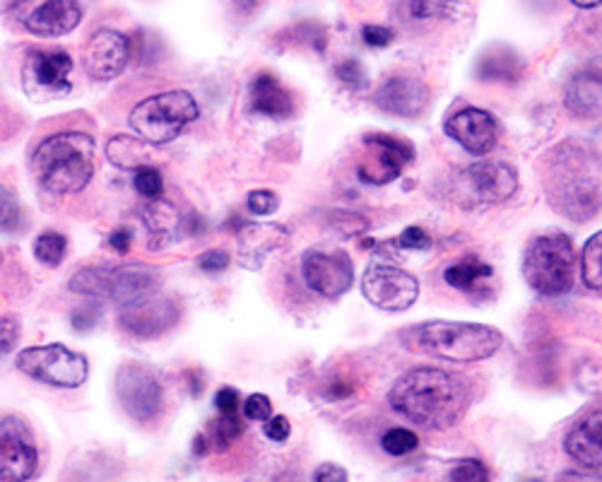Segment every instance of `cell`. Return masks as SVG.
<instances>
[{"label": "cell", "mask_w": 602, "mask_h": 482, "mask_svg": "<svg viewBox=\"0 0 602 482\" xmlns=\"http://www.w3.org/2000/svg\"><path fill=\"white\" fill-rule=\"evenodd\" d=\"M389 401L395 413L424 430H449L470 408V386L463 376L418 366L395 381Z\"/></svg>", "instance_id": "cell-1"}, {"label": "cell", "mask_w": 602, "mask_h": 482, "mask_svg": "<svg viewBox=\"0 0 602 482\" xmlns=\"http://www.w3.org/2000/svg\"><path fill=\"white\" fill-rule=\"evenodd\" d=\"M403 345L412 352L451 362H482L499 352L504 335L492 325L461 321H427L403 331Z\"/></svg>", "instance_id": "cell-2"}, {"label": "cell", "mask_w": 602, "mask_h": 482, "mask_svg": "<svg viewBox=\"0 0 602 482\" xmlns=\"http://www.w3.org/2000/svg\"><path fill=\"white\" fill-rule=\"evenodd\" d=\"M41 189L56 195L78 193L94 174V140L88 133L66 131L47 138L32 158Z\"/></svg>", "instance_id": "cell-3"}, {"label": "cell", "mask_w": 602, "mask_h": 482, "mask_svg": "<svg viewBox=\"0 0 602 482\" xmlns=\"http://www.w3.org/2000/svg\"><path fill=\"white\" fill-rule=\"evenodd\" d=\"M68 288L82 297L113 300L126 307L160 292V275H157L154 268L142 263L88 265L70 278Z\"/></svg>", "instance_id": "cell-4"}, {"label": "cell", "mask_w": 602, "mask_h": 482, "mask_svg": "<svg viewBox=\"0 0 602 482\" xmlns=\"http://www.w3.org/2000/svg\"><path fill=\"white\" fill-rule=\"evenodd\" d=\"M576 253L571 239L550 232L530 241L523 259V275L530 288L542 297H562L573 288Z\"/></svg>", "instance_id": "cell-5"}, {"label": "cell", "mask_w": 602, "mask_h": 482, "mask_svg": "<svg viewBox=\"0 0 602 482\" xmlns=\"http://www.w3.org/2000/svg\"><path fill=\"white\" fill-rule=\"evenodd\" d=\"M559 162L550 177V198L559 212L571 220L593 218L600 208L598 181L588 169V160L581 150L562 148L556 152Z\"/></svg>", "instance_id": "cell-6"}, {"label": "cell", "mask_w": 602, "mask_h": 482, "mask_svg": "<svg viewBox=\"0 0 602 482\" xmlns=\"http://www.w3.org/2000/svg\"><path fill=\"white\" fill-rule=\"evenodd\" d=\"M198 119V104L191 92L169 90L152 94L131 113L136 133L150 145H164L177 140L185 125Z\"/></svg>", "instance_id": "cell-7"}, {"label": "cell", "mask_w": 602, "mask_h": 482, "mask_svg": "<svg viewBox=\"0 0 602 482\" xmlns=\"http://www.w3.org/2000/svg\"><path fill=\"white\" fill-rule=\"evenodd\" d=\"M18 370L41 384L59 389H78L88 381L90 364L80 352L59 343L44 348H27L18 358Z\"/></svg>", "instance_id": "cell-8"}, {"label": "cell", "mask_w": 602, "mask_h": 482, "mask_svg": "<svg viewBox=\"0 0 602 482\" xmlns=\"http://www.w3.org/2000/svg\"><path fill=\"white\" fill-rule=\"evenodd\" d=\"M519 189L515 169L506 162H475L468 164L455 179L458 201L468 205H494L504 203Z\"/></svg>", "instance_id": "cell-9"}, {"label": "cell", "mask_w": 602, "mask_h": 482, "mask_svg": "<svg viewBox=\"0 0 602 482\" xmlns=\"http://www.w3.org/2000/svg\"><path fill=\"white\" fill-rule=\"evenodd\" d=\"M37 465L39 451L30 424L16 415L0 420V482H27Z\"/></svg>", "instance_id": "cell-10"}, {"label": "cell", "mask_w": 602, "mask_h": 482, "mask_svg": "<svg viewBox=\"0 0 602 482\" xmlns=\"http://www.w3.org/2000/svg\"><path fill=\"white\" fill-rule=\"evenodd\" d=\"M367 300L383 311H405L420 297V282L403 268L371 265L362 280Z\"/></svg>", "instance_id": "cell-11"}, {"label": "cell", "mask_w": 602, "mask_h": 482, "mask_svg": "<svg viewBox=\"0 0 602 482\" xmlns=\"http://www.w3.org/2000/svg\"><path fill=\"white\" fill-rule=\"evenodd\" d=\"M117 393L123 410L138 422H150L162 410V384L142 364H123L117 372Z\"/></svg>", "instance_id": "cell-12"}, {"label": "cell", "mask_w": 602, "mask_h": 482, "mask_svg": "<svg viewBox=\"0 0 602 482\" xmlns=\"http://www.w3.org/2000/svg\"><path fill=\"white\" fill-rule=\"evenodd\" d=\"M181 311L174 300L150 294L146 300L126 304L119 314V325L136 338H160L179 323Z\"/></svg>", "instance_id": "cell-13"}, {"label": "cell", "mask_w": 602, "mask_h": 482, "mask_svg": "<svg viewBox=\"0 0 602 482\" xmlns=\"http://www.w3.org/2000/svg\"><path fill=\"white\" fill-rule=\"evenodd\" d=\"M304 280L313 292L335 300L352 288L354 268L345 251H307Z\"/></svg>", "instance_id": "cell-14"}, {"label": "cell", "mask_w": 602, "mask_h": 482, "mask_svg": "<svg viewBox=\"0 0 602 482\" xmlns=\"http://www.w3.org/2000/svg\"><path fill=\"white\" fill-rule=\"evenodd\" d=\"M131 39L117 30H99L82 51V66L92 80L119 78L131 61Z\"/></svg>", "instance_id": "cell-15"}, {"label": "cell", "mask_w": 602, "mask_h": 482, "mask_svg": "<svg viewBox=\"0 0 602 482\" xmlns=\"http://www.w3.org/2000/svg\"><path fill=\"white\" fill-rule=\"evenodd\" d=\"M364 143L379 152V160L374 164H362L360 179L367 183H374V187L398 179L400 172L414 160V148L408 140L383 133H367Z\"/></svg>", "instance_id": "cell-16"}, {"label": "cell", "mask_w": 602, "mask_h": 482, "mask_svg": "<svg viewBox=\"0 0 602 482\" xmlns=\"http://www.w3.org/2000/svg\"><path fill=\"white\" fill-rule=\"evenodd\" d=\"M447 133L470 154L492 152L499 138V129L492 113H486L484 109L478 107H465L461 111H455L447 121Z\"/></svg>", "instance_id": "cell-17"}, {"label": "cell", "mask_w": 602, "mask_h": 482, "mask_svg": "<svg viewBox=\"0 0 602 482\" xmlns=\"http://www.w3.org/2000/svg\"><path fill=\"white\" fill-rule=\"evenodd\" d=\"M377 104L383 111L393 113V117L414 119L420 117L429 104V88L418 78L398 76L381 84L377 92Z\"/></svg>", "instance_id": "cell-18"}, {"label": "cell", "mask_w": 602, "mask_h": 482, "mask_svg": "<svg viewBox=\"0 0 602 482\" xmlns=\"http://www.w3.org/2000/svg\"><path fill=\"white\" fill-rule=\"evenodd\" d=\"M564 449L579 465L595 471L602 468V410H593L573 424L564 439Z\"/></svg>", "instance_id": "cell-19"}, {"label": "cell", "mask_w": 602, "mask_h": 482, "mask_svg": "<svg viewBox=\"0 0 602 482\" xmlns=\"http://www.w3.org/2000/svg\"><path fill=\"white\" fill-rule=\"evenodd\" d=\"M80 20L82 8L78 0H47L24 20V27L37 37H63L73 32Z\"/></svg>", "instance_id": "cell-20"}, {"label": "cell", "mask_w": 602, "mask_h": 482, "mask_svg": "<svg viewBox=\"0 0 602 482\" xmlns=\"http://www.w3.org/2000/svg\"><path fill=\"white\" fill-rule=\"evenodd\" d=\"M73 70V59L66 51H30L27 56V73L44 90L68 92V76Z\"/></svg>", "instance_id": "cell-21"}, {"label": "cell", "mask_w": 602, "mask_h": 482, "mask_svg": "<svg viewBox=\"0 0 602 482\" xmlns=\"http://www.w3.org/2000/svg\"><path fill=\"white\" fill-rule=\"evenodd\" d=\"M287 230L280 224H247L239 234V259L249 268H258L270 251L287 241Z\"/></svg>", "instance_id": "cell-22"}, {"label": "cell", "mask_w": 602, "mask_h": 482, "mask_svg": "<svg viewBox=\"0 0 602 482\" xmlns=\"http://www.w3.org/2000/svg\"><path fill=\"white\" fill-rule=\"evenodd\" d=\"M564 102L573 117L600 119L602 117V76L585 70L569 82Z\"/></svg>", "instance_id": "cell-23"}, {"label": "cell", "mask_w": 602, "mask_h": 482, "mask_svg": "<svg viewBox=\"0 0 602 482\" xmlns=\"http://www.w3.org/2000/svg\"><path fill=\"white\" fill-rule=\"evenodd\" d=\"M251 107L270 119H290L294 113V99L278 82V78L263 73L251 84Z\"/></svg>", "instance_id": "cell-24"}, {"label": "cell", "mask_w": 602, "mask_h": 482, "mask_svg": "<svg viewBox=\"0 0 602 482\" xmlns=\"http://www.w3.org/2000/svg\"><path fill=\"white\" fill-rule=\"evenodd\" d=\"M107 158L113 167L119 169H142L150 167L152 152L148 148V140L131 138V135H117L107 143Z\"/></svg>", "instance_id": "cell-25"}, {"label": "cell", "mask_w": 602, "mask_h": 482, "mask_svg": "<svg viewBox=\"0 0 602 482\" xmlns=\"http://www.w3.org/2000/svg\"><path fill=\"white\" fill-rule=\"evenodd\" d=\"M142 220H146L148 230L152 237H160L162 241L174 239L179 230L183 227L181 212L177 210L174 203L162 201V198H152V201L142 208Z\"/></svg>", "instance_id": "cell-26"}, {"label": "cell", "mask_w": 602, "mask_h": 482, "mask_svg": "<svg viewBox=\"0 0 602 482\" xmlns=\"http://www.w3.org/2000/svg\"><path fill=\"white\" fill-rule=\"evenodd\" d=\"M492 275H494L492 265L480 261L478 257H465L458 263H453L451 268H447V273H443V278H447L451 288L465 290V292L478 290L482 282L490 280Z\"/></svg>", "instance_id": "cell-27"}, {"label": "cell", "mask_w": 602, "mask_h": 482, "mask_svg": "<svg viewBox=\"0 0 602 482\" xmlns=\"http://www.w3.org/2000/svg\"><path fill=\"white\" fill-rule=\"evenodd\" d=\"M581 275L588 290L602 294V232L585 241L581 253Z\"/></svg>", "instance_id": "cell-28"}, {"label": "cell", "mask_w": 602, "mask_h": 482, "mask_svg": "<svg viewBox=\"0 0 602 482\" xmlns=\"http://www.w3.org/2000/svg\"><path fill=\"white\" fill-rule=\"evenodd\" d=\"M521 73V61L509 49L490 51L480 61V78L486 80H511Z\"/></svg>", "instance_id": "cell-29"}, {"label": "cell", "mask_w": 602, "mask_h": 482, "mask_svg": "<svg viewBox=\"0 0 602 482\" xmlns=\"http://www.w3.org/2000/svg\"><path fill=\"white\" fill-rule=\"evenodd\" d=\"M66 237L59 234V232H47V234H41L37 239V244H34V257L41 261V263H47L51 268L59 265L63 259H66Z\"/></svg>", "instance_id": "cell-30"}, {"label": "cell", "mask_w": 602, "mask_h": 482, "mask_svg": "<svg viewBox=\"0 0 602 482\" xmlns=\"http://www.w3.org/2000/svg\"><path fill=\"white\" fill-rule=\"evenodd\" d=\"M383 451L391 453V456H405V453L414 451L420 444V439L414 432L410 430H403V428H395L391 432L383 434Z\"/></svg>", "instance_id": "cell-31"}, {"label": "cell", "mask_w": 602, "mask_h": 482, "mask_svg": "<svg viewBox=\"0 0 602 482\" xmlns=\"http://www.w3.org/2000/svg\"><path fill=\"white\" fill-rule=\"evenodd\" d=\"M212 444L218 449H227L241 434V422L237 415H222L218 422H212Z\"/></svg>", "instance_id": "cell-32"}, {"label": "cell", "mask_w": 602, "mask_h": 482, "mask_svg": "<svg viewBox=\"0 0 602 482\" xmlns=\"http://www.w3.org/2000/svg\"><path fill=\"white\" fill-rule=\"evenodd\" d=\"M453 6V0H412V16L420 20L451 18Z\"/></svg>", "instance_id": "cell-33"}, {"label": "cell", "mask_w": 602, "mask_h": 482, "mask_svg": "<svg viewBox=\"0 0 602 482\" xmlns=\"http://www.w3.org/2000/svg\"><path fill=\"white\" fill-rule=\"evenodd\" d=\"M453 482H490V473L482 461L478 459H465L458 461L455 468L451 471Z\"/></svg>", "instance_id": "cell-34"}, {"label": "cell", "mask_w": 602, "mask_h": 482, "mask_svg": "<svg viewBox=\"0 0 602 482\" xmlns=\"http://www.w3.org/2000/svg\"><path fill=\"white\" fill-rule=\"evenodd\" d=\"M136 189L146 198H160L162 195V174L154 167H142L136 172Z\"/></svg>", "instance_id": "cell-35"}, {"label": "cell", "mask_w": 602, "mask_h": 482, "mask_svg": "<svg viewBox=\"0 0 602 482\" xmlns=\"http://www.w3.org/2000/svg\"><path fill=\"white\" fill-rule=\"evenodd\" d=\"M20 222L18 198L0 187V230H12Z\"/></svg>", "instance_id": "cell-36"}, {"label": "cell", "mask_w": 602, "mask_h": 482, "mask_svg": "<svg viewBox=\"0 0 602 482\" xmlns=\"http://www.w3.org/2000/svg\"><path fill=\"white\" fill-rule=\"evenodd\" d=\"M243 415L255 422H265L272 418V403L265 393H253L243 403Z\"/></svg>", "instance_id": "cell-37"}, {"label": "cell", "mask_w": 602, "mask_h": 482, "mask_svg": "<svg viewBox=\"0 0 602 482\" xmlns=\"http://www.w3.org/2000/svg\"><path fill=\"white\" fill-rule=\"evenodd\" d=\"M99 317H102V309H99L97 302H90V304H82L73 311V317H70V323H73L76 331H92Z\"/></svg>", "instance_id": "cell-38"}, {"label": "cell", "mask_w": 602, "mask_h": 482, "mask_svg": "<svg viewBox=\"0 0 602 482\" xmlns=\"http://www.w3.org/2000/svg\"><path fill=\"white\" fill-rule=\"evenodd\" d=\"M393 244L400 249H410V251H427L429 247H432V239H429V234L422 230V227H408V230L393 241Z\"/></svg>", "instance_id": "cell-39"}, {"label": "cell", "mask_w": 602, "mask_h": 482, "mask_svg": "<svg viewBox=\"0 0 602 482\" xmlns=\"http://www.w3.org/2000/svg\"><path fill=\"white\" fill-rule=\"evenodd\" d=\"M335 76L342 84H348L352 90H360L364 84V70L357 61H342L335 68Z\"/></svg>", "instance_id": "cell-40"}, {"label": "cell", "mask_w": 602, "mask_h": 482, "mask_svg": "<svg viewBox=\"0 0 602 482\" xmlns=\"http://www.w3.org/2000/svg\"><path fill=\"white\" fill-rule=\"evenodd\" d=\"M249 210L253 215H270L278 210V195L272 191H253L249 193Z\"/></svg>", "instance_id": "cell-41"}, {"label": "cell", "mask_w": 602, "mask_h": 482, "mask_svg": "<svg viewBox=\"0 0 602 482\" xmlns=\"http://www.w3.org/2000/svg\"><path fill=\"white\" fill-rule=\"evenodd\" d=\"M229 265V253L222 249H212L198 257V268L205 273H220Z\"/></svg>", "instance_id": "cell-42"}, {"label": "cell", "mask_w": 602, "mask_h": 482, "mask_svg": "<svg viewBox=\"0 0 602 482\" xmlns=\"http://www.w3.org/2000/svg\"><path fill=\"white\" fill-rule=\"evenodd\" d=\"M18 338H20L18 321L0 319V358L18 345Z\"/></svg>", "instance_id": "cell-43"}, {"label": "cell", "mask_w": 602, "mask_h": 482, "mask_svg": "<svg viewBox=\"0 0 602 482\" xmlns=\"http://www.w3.org/2000/svg\"><path fill=\"white\" fill-rule=\"evenodd\" d=\"M362 37L369 47H374V49H383V47H389L391 41H393V30H389V27H381V24H367L364 30H362Z\"/></svg>", "instance_id": "cell-44"}, {"label": "cell", "mask_w": 602, "mask_h": 482, "mask_svg": "<svg viewBox=\"0 0 602 482\" xmlns=\"http://www.w3.org/2000/svg\"><path fill=\"white\" fill-rule=\"evenodd\" d=\"M263 432L270 442H287V439H290V432H292V424L284 415H275V418L265 420Z\"/></svg>", "instance_id": "cell-45"}, {"label": "cell", "mask_w": 602, "mask_h": 482, "mask_svg": "<svg viewBox=\"0 0 602 482\" xmlns=\"http://www.w3.org/2000/svg\"><path fill=\"white\" fill-rule=\"evenodd\" d=\"M214 408H218L222 415H237V410H239V393L234 389L218 391V395H214Z\"/></svg>", "instance_id": "cell-46"}, {"label": "cell", "mask_w": 602, "mask_h": 482, "mask_svg": "<svg viewBox=\"0 0 602 482\" xmlns=\"http://www.w3.org/2000/svg\"><path fill=\"white\" fill-rule=\"evenodd\" d=\"M313 478H317V482H348V471L338 463H323Z\"/></svg>", "instance_id": "cell-47"}, {"label": "cell", "mask_w": 602, "mask_h": 482, "mask_svg": "<svg viewBox=\"0 0 602 482\" xmlns=\"http://www.w3.org/2000/svg\"><path fill=\"white\" fill-rule=\"evenodd\" d=\"M131 244H133V232L128 230V227H119V230L111 232L109 237V247L117 253H128Z\"/></svg>", "instance_id": "cell-48"}, {"label": "cell", "mask_w": 602, "mask_h": 482, "mask_svg": "<svg viewBox=\"0 0 602 482\" xmlns=\"http://www.w3.org/2000/svg\"><path fill=\"white\" fill-rule=\"evenodd\" d=\"M205 451H208V436L205 434H198L195 442H193V453H195V456H203Z\"/></svg>", "instance_id": "cell-49"}, {"label": "cell", "mask_w": 602, "mask_h": 482, "mask_svg": "<svg viewBox=\"0 0 602 482\" xmlns=\"http://www.w3.org/2000/svg\"><path fill=\"white\" fill-rule=\"evenodd\" d=\"M27 0H0V16H3V12H10V10H16L20 6H24Z\"/></svg>", "instance_id": "cell-50"}, {"label": "cell", "mask_w": 602, "mask_h": 482, "mask_svg": "<svg viewBox=\"0 0 602 482\" xmlns=\"http://www.w3.org/2000/svg\"><path fill=\"white\" fill-rule=\"evenodd\" d=\"M571 3L581 10H593V8L602 6V0H571Z\"/></svg>", "instance_id": "cell-51"}, {"label": "cell", "mask_w": 602, "mask_h": 482, "mask_svg": "<svg viewBox=\"0 0 602 482\" xmlns=\"http://www.w3.org/2000/svg\"><path fill=\"white\" fill-rule=\"evenodd\" d=\"M258 3H261V0H234V6H237L239 10H243V12L253 10Z\"/></svg>", "instance_id": "cell-52"}, {"label": "cell", "mask_w": 602, "mask_h": 482, "mask_svg": "<svg viewBox=\"0 0 602 482\" xmlns=\"http://www.w3.org/2000/svg\"><path fill=\"white\" fill-rule=\"evenodd\" d=\"M0 261H3V257H0Z\"/></svg>", "instance_id": "cell-53"}]
</instances>
